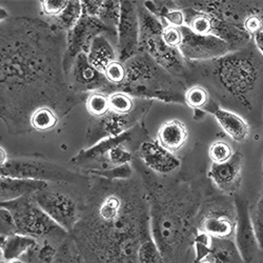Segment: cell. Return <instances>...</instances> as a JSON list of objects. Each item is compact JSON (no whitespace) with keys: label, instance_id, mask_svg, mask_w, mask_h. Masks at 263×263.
<instances>
[{"label":"cell","instance_id":"1","mask_svg":"<svg viewBox=\"0 0 263 263\" xmlns=\"http://www.w3.org/2000/svg\"><path fill=\"white\" fill-rule=\"evenodd\" d=\"M0 38V113L11 133L28 132L38 108L64 115L84 97L65 76L68 33L43 20L7 17Z\"/></svg>","mask_w":263,"mask_h":263},{"label":"cell","instance_id":"2","mask_svg":"<svg viewBox=\"0 0 263 263\" xmlns=\"http://www.w3.org/2000/svg\"><path fill=\"white\" fill-rule=\"evenodd\" d=\"M86 263H142L153 240L142 180L92 176L80 220L70 234Z\"/></svg>","mask_w":263,"mask_h":263},{"label":"cell","instance_id":"3","mask_svg":"<svg viewBox=\"0 0 263 263\" xmlns=\"http://www.w3.org/2000/svg\"><path fill=\"white\" fill-rule=\"evenodd\" d=\"M140 172L149 204L152 237L162 262L187 263L201 206L199 192L192 183L165 181L146 168Z\"/></svg>","mask_w":263,"mask_h":263},{"label":"cell","instance_id":"4","mask_svg":"<svg viewBox=\"0 0 263 263\" xmlns=\"http://www.w3.org/2000/svg\"><path fill=\"white\" fill-rule=\"evenodd\" d=\"M189 62L190 82L202 81L218 104L258 123L263 115V56L250 45L202 62ZM215 101V100H214Z\"/></svg>","mask_w":263,"mask_h":263},{"label":"cell","instance_id":"5","mask_svg":"<svg viewBox=\"0 0 263 263\" xmlns=\"http://www.w3.org/2000/svg\"><path fill=\"white\" fill-rule=\"evenodd\" d=\"M124 64L126 77L117 92L137 97H156L166 102L186 103V85L175 78L153 59L139 51Z\"/></svg>","mask_w":263,"mask_h":263},{"label":"cell","instance_id":"6","mask_svg":"<svg viewBox=\"0 0 263 263\" xmlns=\"http://www.w3.org/2000/svg\"><path fill=\"white\" fill-rule=\"evenodd\" d=\"M137 4L139 21V51L148 54L172 76L189 83L190 68L178 49H172L162 38L163 28L159 18L153 15L143 5Z\"/></svg>","mask_w":263,"mask_h":263},{"label":"cell","instance_id":"7","mask_svg":"<svg viewBox=\"0 0 263 263\" xmlns=\"http://www.w3.org/2000/svg\"><path fill=\"white\" fill-rule=\"evenodd\" d=\"M0 208L8 210L14 217L17 234L35 239L36 241H51L60 245L70 234L43 211L37 203L34 195L0 202Z\"/></svg>","mask_w":263,"mask_h":263},{"label":"cell","instance_id":"8","mask_svg":"<svg viewBox=\"0 0 263 263\" xmlns=\"http://www.w3.org/2000/svg\"><path fill=\"white\" fill-rule=\"evenodd\" d=\"M78 185L81 184L50 183L46 189L34 194L40 208L69 234L80 220L85 196L89 191L82 193L78 190Z\"/></svg>","mask_w":263,"mask_h":263},{"label":"cell","instance_id":"9","mask_svg":"<svg viewBox=\"0 0 263 263\" xmlns=\"http://www.w3.org/2000/svg\"><path fill=\"white\" fill-rule=\"evenodd\" d=\"M2 177L89 185L91 177L83 176L67 167L36 158H9L2 166Z\"/></svg>","mask_w":263,"mask_h":263},{"label":"cell","instance_id":"10","mask_svg":"<svg viewBox=\"0 0 263 263\" xmlns=\"http://www.w3.org/2000/svg\"><path fill=\"white\" fill-rule=\"evenodd\" d=\"M197 230L212 238L230 239L236 234L237 210L235 202L219 198L200 206L196 219Z\"/></svg>","mask_w":263,"mask_h":263},{"label":"cell","instance_id":"11","mask_svg":"<svg viewBox=\"0 0 263 263\" xmlns=\"http://www.w3.org/2000/svg\"><path fill=\"white\" fill-rule=\"evenodd\" d=\"M103 33L111 36L118 35L117 31L107 28L100 19L87 16L84 13L82 14V17L74 30L68 33L67 51H65L63 60L65 76L70 72L77 56L81 53H89L93 39L99 35H103Z\"/></svg>","mask_w":263,"mask_h":263},{"label":"cell","instance_id":"12","mask_svg":"<svg viewBox=\"0 0 263 263\" xmlns=\"http://www.w3.org/2000/svg\"><path fill=\"white\" fill-rule=\"evenodd\" d=\"M179 29L182 33V42L178 50L186 61H210L232 52L227 42L214 35H198L185 26Z\"/></svg>","mask_w":263,"mask_h":263},{"label":"cell","instance_id":"13","mask_svg":"<svg viewBox=\"0 0 263 263\" xmlns=\"http://www.w3.org/2000/svg\"><path fill=\"white\" fill-rule=\"evenodd\" d=\"M67 79L72 91L77 95H84L87 92H117V86L109 83L103 73L92 67L85 53L77 56Z\"/></svg>","mask_w":263,"mask_h":263},{"label":"cell","instance_id":"14","mask_svg":"<svg viewBox=\"0 0 263 263\" xmlns=\"http://www.w3.org/2000/svg\"><path fill=\"white\" fill-rule=\"evenodd\" d=\"M121 13L118 26V61L125 63L139 52V21L137 4L120 2Z\"/></svg>","mask_w":263,"mask_h":263},{"label":"cell","instance_id":"15","mask_svg":"<svg viewBox=\"0 0 263 263\" xmlns=\"http://www.w3.org/2000/svg\"><path fill=\"white\" fill-rule=\"evenodd\" d=\"M235 205L237 210L236 245L245 263H253L259 249L251 220L249 202L245 196L236 195Z\"/></svg>","mask_w":263,"mask_h":263},{"label":"cell","instance_id":"16","mask_svg":"<svg viewBox=\"0 0 263 263\" xmlns=\"http://www.w3.org/2000/svg\"><path fill=\"white\" fill-rule=\"evenodd\" d=\"M243 166V156L241 153H234L232 158L224 163H212L209 177L217 187L226 194H236L241 183V172Z\"/></svg>","mask_w":263,"mask_h":263},{"label":"cell","instance_id":"17","mask_svg":"<svg viewBox=\"0 0 263 263\" xmlns=\"http://www.w3.org/2000/svg\"><path fill=\"white\" fill-rule=\"evenodd\" d=\"M139 156L145 167L161 176H165L180 166V161L164 149L159 142L144 141L140 146Z\"/></svg>","mask_w":263,"mask_h":263},{"label":"cell","instance_id":"18","mask_svg":"<svg viewBox=\"0 0 263 263\" xmlns=\"http://www.w3.org/2000/svg\"><path fill=\"white\" fill-rule=\"evenodd\" d=\"M203 109L215 116L219 124L233 140L243 142L248 139L250 135V125L242 117H240V115L220 107L216 101L212 99H210Z\"/></svg>","mask_w":263,"mask_h":263},{"label":"cell","instance_id":"19","mask_svg":"<svg viewBox=\"0 0 263 263\" xmlns=\"http://www.w3.org/2000/svg\"><path fill=\"white\" fill-rule=\"evenodd\" d=\"M50 183L33 179L0 177V202L12 201L21 197L34 195Z\"/></svg>","mask_w":263,"mask_h":263},{"label":"cell","instance_id":"20","mask_svg":"<svg viewBox=\"0 0 263 263\" xmlns=\"http://www.w3.org/2000/svg\"><path fill=\"white\" fill-rule=\"evenodd\" d=\"M20 260L25 263H86L71 235L58 247L55 257L50 260L38 259L32 252V249Z\"/></svg>","mask_w":263,"mask_h":263},{"label":"cell","instance_id":"21","mask_svg":"<svg viewBox=\"0 0 263 263\" xmlns=\"http://www.w3.org/2000/svg\"><path fill=\"white\" fill-rule=\"evenodd\" d=\"M186 126L177 119L164 122L158 132L159 144L170 153L179 151L186 142Z\"/></svg>","mask_w":263,"mask_h":263},{"label":"cell","instance_id":"22","mask_svg":"<svg viewBox=\"0 0 263 263\" xmlns=\"http://www.w3.org/2000/svg\"><path fill=\"white\" fill-rule=\"evenodd\" d=\"M37 245L33 238L13 235L10 237L0 236V251H2V261L9 263L24 257L31 249Z\"/></svg>","mask_w":263,"mask_h":263},{"label":"cell","instance_id":"23","mask_svg":"<svg viewBox=\"0 0 263 263\" xmlns=\"http://www.w3.org/2000/svg\"><path fill=\"white\" fill-rule=\"evenodd\" d=\"M86 55L92 67L103 74L108 64L117 61V55L104 35H99L93 39L90 51Z\"/></svg>","mask_w":263,"mask_h":263},{"label":"cell","instance_id":"24","mask_svg":"<svg viewBox=\"0 0 263 263\" xmlns=\"http://www.w3.org/2000/svg\"><path fill=\"white\" fill-rule=\"evenodd\" d=\"M205 261L212 263H243V259L234 241L218 238H212L211 251Z\"/></svg>","mask_w":263,"mask_h":263},{"label":"cell","instance_id":"25","mask_svg":"<svg viewBox=\"0 0 263 263\" xmlns=\"http://www.w3.org/2000/svg\"><path fill=\"white\" fill-rule=\"evenodd\" d=\"M83 14L82 2H69L68 7L57 17L52 18V24L56 28L70 33L79 23Z\"/></svg>","mask_w":263,"mask_h":263},{"label":"cell","instance_id":"26","mask_svg":"<svg viewBox=\"0 0 263 263\" xmlns=\"http://www.w3.org/2000/svg\"><path fill=\"white\" fill-rule=\"evenodd\" d=\"M185 17V27L198 35H212V17L208 14L195 11L193 9L182 10Z\"/></svg>","mask_w":263,"mask_h":263},{"label":"cell","instance_id":"27","mask_svg":"<svg viewBox=\"0 0 263 263\" xmlns=\"http://www.w3.org/2000/svg\"><path fill=\"white\" fill-rule=\"evenodd\" d=\"M120 13V2H98L96 18L100 19L107 28L113 29L115 31L118 30Z\"/></svg>","mask_w":263,"mask_h":263},{"label":"cell","instance_id":"28","mask_svg":"<svg viewBox=\"0 0 263 263\" xmlns=\"http://www.w3.org/2000/svg\"><path fill=\"white\" fill-rule=\"evenodd\" d=\"M58 115L53 109L49 107H41L34 112L30 123L32 128L38 132H46L54 128L58 124Z\"/></svg>","mask_w":263,"mask_h":263},{"label":"cell","instance_id":"29","mask_svg":"<svg viewBox=\"0 0 263 263\" xmlns=\"http://www.w3.org/2000/svg\"><path fill=\"white\" fill-rule=\"evenodd\" d=\"M86 108L94 117L105 116L111 108H109V100L106 94L101 92L92 93L86 100Z\"/></svg>","mask_w":263,"mask_h":263},{"label":"cell","instance_id":"30","mask_svg":"<svg viewBox=\"0 0 263 263\" xmlns=\"http://www.w3.org/2000/svg\"><path fill=\"white\" fill-rule=\"evenodd\" d=\"M108 100L111 111L119 115H126L134 108L133 99L123 92L112 93L108 96Z\"/></svg>","mask_w":263,"mask_h":263},{"label":"cell","instance_id":"31","mask_svg":"<svg viewBox=\"0 0 263 263\" xmlns=\"http://www.w3.org/2000/svg\"><path fill=\"white\" fill-rule=\"evenodd\" d=\"M250 213L259 249H263V192Z\"/></svg>","mask_w":263,"mask_h":263},{"label":"cell","instance_id":"32","mask_svg":"<svg viewBox=\"0 0 263 263\" xmlns=\"http://www.w3.org/2000/svg\"><path fill=\"white\" fill-rule=\"evenodd\" d=\"M210 101V94L200 85H194L185 93V102L193 108H203Z\"/></svg>","mask_w":263,"mask_h":263},{"label":"cell","instance_id":"33","mask_svg":"<svg viewBox=\"0 0 263 263\" xmlns=\"http://www.w3.org/2000/svg\"><path fill=\"white\" fill-rule=\"evenodd\" d=\"M209 154L213 163H224L232 158L234 153L227 142L216 141L211 145Z\"/></svg>","mask_w":263,"mask_h":263},{"label":"cell","instance_id":"34","mask_svg":"<svg viewBox=\"0 0 263 263\" xmlns=\"http://www.w3.org/2000/svg\"><path fill=\"white\" fill-rule=\"evenodd\" d=\"M104 76L109 83L117 86L118 89V86H120L124 82L126 77V71H125L124 64L119 62L118 60L112 62L111 64H108V67L104 72Z\"/></svg>","mask_w":263,"mask_h":263},{"label":"cell","instance_id":"35","mask_svg":"<svg viewBox=\"0 0 263 263\" xmlns=\"http://www.w3.org/2000/svg\"><path fill=\"white\" fill-rule=\"evenodd\" d=\"M17 234V227L13 215L6 209L0 208V236L10 237Z\"/></svg>","mask_w":263,"mask_h":263},{"label":"cell","instance_id":"36","mask_svg":"<svg viewBox=\"0 0 263 263\" xmlns=\"http://www.w3.org/2000/svg\"><path fill=\"white\" fill-rule=\"evenodd\" d=\"M42 7V13L48 17L55 18L59 16L64 9L68 7L69 2L67 0H45V2L40 3Z\"/></svg>","mask_w":263,"mask_h":263},{"label":"cell","instance_id":"37","mask_svg":"<svg viewBox=\"0 0 263 263\" xmlns=\"http://www.w3.org/2000/svg\"><path fill=\"white\" fill-rule=\"evenodd\" d=\"M162 38L166 46L172 49H179L182 42V33L179 28L165 26L162 32Z\"/></svg>","mask_w":263,"mask_h":263},{"label":"cell","instance_id":"38","mask_svg":"<svg viewBox=\"0 0 263 263\" xmlns=\"http://www.w3.org/2000/svg\"><path fill=\"white\" fill-rule=\"evenodd\" d=\"M161 23L166 24L168 27L181 28L185 26V17L182 10H173L161 19Z\"/></svg>","mask_w":263,"mask_h":263},{"label":"cell","instance_id":"39","mask_svg":"<svg viewBox=\"0 0 263 263\" xmlns=\"http://www.w3.org/2000/svg\"><path fill=\"white\" fill-rule=\"evenodd\" d=\"M253 39H254L255 47L257 48L259 53L263 56V31H260L257 34H255L253 36Z\"/></svg>","mask_w":263,"mask_h":263},{"label":"cell","instance_id":"40","mask_svg":"<svg viewBox=\"0 0 263 263\" xmlns=\"http://www.w3.org/2000/svg\"><path fill=\"white\" fill-rule=\"evenodd\" d=\"M9 160L8 155H6V151L4 149V147H2V161H0V165H5L7 163V161Z\"/></svg>","mask_w":263,"mask_h":263},{"label":"cell","instance_id":"41","mask_svg":"<svg viewBox=\"0 0 263 263\" xmlns=\"http://www.w3.org/2000/svg\"><path fill=\"white\" fill-rule=\"evenodd\" d=\"M201 263H212V262H209V261H204V262H201Z\"/></svg>","mask_w":263,"mask_h":263}]
</instances>
